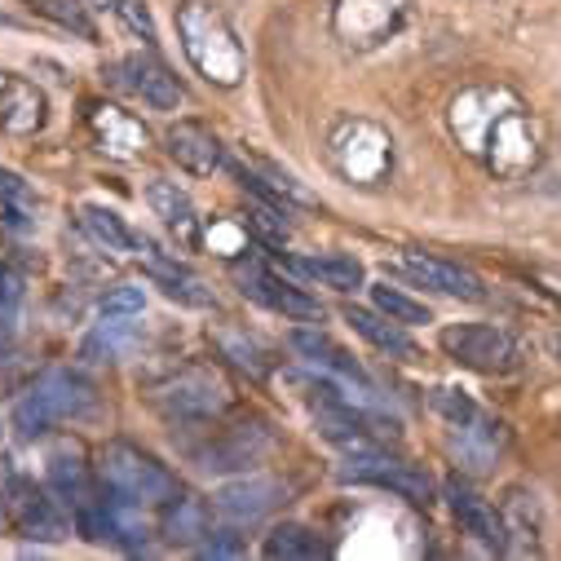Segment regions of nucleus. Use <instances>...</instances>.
I'll return each mask as SVG.
<instances>
[{"instance_id":"obj_31","label":"nucleus","mask_w":561,"mask_h":561,"mask_svg":"<svg viewBox=\"0 0 561 561\" xmlns=\"http://www.w3.org/2000/svg\"><path fill=\"white\" fill-rule=\"evenodd\" d=\"M93 10H102V14L119 19V23H124V32L142 36V45H156V23H151V14H147L142 0H93Z\"/></svg>"},{"instance_id":"obj_4","label":"nucleus","mask_w":561,"mask_h":561,"mask_svg":"<svg viewBox=\"0 0 561 561\" xmlns=\"http://www.w3.org/2000/svg\"><path fill=\"white\" fill-rule=\"evenodd\" d=\"M102 482L137 504H169L178 495V478L142 447H133V443H106L102 447Z\"/></svg>"},{"instance_id":"obj_16","label":"nucleus","mask_w":561,"mask_h":561,"mask_svg":"<svg viewBox=\"0 0 561 561\" xmlns=\"http://www.w3.org/2000/svg\"><path fill=\"white\" fill-rule=\"evenodd\" d=\"M119 71H124V89L137 93V98H142L147 106H156V111H173L182 102L178 76L156 54H133V58H124Z\"/></svg>"},{"instance_id":"obj_28","label":"nucleus","mask_w":561,"mask_h":561,"mask_svg":"<svg viewBox=\"0 0 561 561\" xmlns=\"http://www.w3.org/2000/svg\"><path fill=\"white\" fill-rule=\"evenodd\" d=\"M80 221H84V230H89L106 252H133V248H142V243H137V234L124 226V217H115V213L102 208V204H84V208H80Z\"/></svg>"},{"instance_id":"obj_35","label":"nucleus","mask_w":561,"mask_h":561,"mask_svg":"<svg viewBox=\"0 0 561 561\" xmlns=\"http://www.w3.org/2000/svg\"><path fill=\"white\" fill-rule=\"evenodd\" d=\"M234 552H243V543H239L234 535H221V539L199 543V557H234Z\"/></svg>"},{"instance_id":"obj_10","label":"nucleus","mask_w":561,"mask_h":561,"mask_svg":"<svg viewBox=\"0 0 561 561\" xmlns=\"http://www.w3.org/2000/svg\"><path fill=\"white\" fill-rule=\"evenodd\" d=\"M407 10H411V0H336L332 32L350 49H376L402 27Z\"/></svg>"},{"instance_id":"obj_5","label":"nucleus","mask_w":561,"mask_h":561,"mask_svg":"<svg viewBox=\"0 0 561 561\" xmlns=\"http://www.w3.org/2000/svg\"><path fill=\"white\" fill-rule=\"evenodd\" d=\"M332 160L350 182L380 186L393 169V142H389V133L371 119H341L332 128Z\"/></svg>"},{"instance_id":"obj_36","label":"nucleus","mask_w":561,"mask_h":561,"mask_svg":"<svg viewBox=\"0 0 561 561\" xmlns=\"http://www.w3.org/2000/svg\"><path fill=\"white\" fill-rule=\"evenodd\" d=\"M23 195H27L23 178L10 173V169H0V204H14V199H23Z\"/></svg>"},{"instance_id":"obj_3","label":"nucleus","mask_w":561,"mask_h":561,"mask_svg":"<svg viewBox=\"0 0 561 561\" xmlns=\"http://www.w3.org/2000/svg\"><path fill=\"white\" fill-rule=\"evenodd\" d=\"M98 407V385L76 371V367H54L45 371L14 407V430L27 438L49 434L54 425H67V420H84Z\"/></svg>"},{"instance_id":"obj_25","label":"nucleus","mask_w":561,"mask_h":561,"mask_svg":"<svg viewBox=\"0 0 561 561\" xmlns=\"http://www.w3.org/2000/svg\"><path fill=\"white\" fill-rule=\"evenodd\" d=\"M213 535V508L199 495H173L164 504V539L169 543H199Z\"/></svg>"},{"instance_id":"obj_13","label":"nucleus","mask_w":561,"mask_h":561,"mask_svg":"<svg viewBox=\"0 0 561 561\" xmlns=\"http://www.w3.org/2000/svg\"><path fill=\"white\" fill-rule=\"evenodd\" d=\"M49 119V102L45 93L27 80V76H14V71H0V133L10 137H32L41 133Z\"/></svg>"},{"instance_id":"obj_29","label":"nucleus","mask_w":561,"mask_h":561,"mask_svg":"<svg viewBox=\"0 0 561 561\" xmlns=\"http://www.w3.org/2000/svg\"><path fill=\"white\" fill-rule=\"evenodd\" d=\"M371 301H376V310H380V314H389V319H393V323H402V328L434 323V314L425 310V301L407 297L402 288H389V284H371Z\"/></svg>"},{"instance_id":"obj_19","label":"nucleus","mask_w":561,"mask_h":561,"mask_svg":"<svg viewBox=\"0 0 561 561\" xmlns=\"http://www.w3.org/2000/svg\"><path fill=\"white\" fill-rule=\"evenodd\" d=\"M147 204H151V213L178 234V243H182L186 252L199 248V239H204L199 213H195V199H191L178 182H151V186H147Z\"/></svg>"},{"instance_id":"obj_23","label":"nucleus","mask_w":561,"mask_h":561,"mask_svg":"<svg viewBox=\"0 0 561 561\" xmlns=\"http://www.w3.org/2000/svg\"><path fill=\"white\" fill-rule=\"evenodd\" d=\"M265 447H270V438H265L261 425H239V430H226L221 443L208 447L199 460H204L208 473H226V469H248L252 460L265 456Z\"/></svg>"},{"instance_id":"obj_9","label":"nucleus","mask_w":561,"mask_h":561,"mask_svg":"<svg viewBox=\"0 0 561 561\" xmlns=\"http://www.w3.org/2000/svg\"><path fill=\"white\" fill-rule=\"evenodd\" d=\"M234 284H239L243 297L261 301V306L274 310V314L297 319V323H323V306H319L306 288L288 284L284 274H274V270L261 265V261H234Z\"/></svg>"},{"instance_id":"obj_12","label":"nucleus","mask_w":561,"mask_h":561,"mask_svg":"<svg viewBox=\"0 0 561 561\" xmlns=\"http://www.w3.org/2000/svg\"><path fill=\"white\" fill-rule=\"evenodd\" d=\"M288 500V486L278 478H265V473H248V478H234L217 491V513L234 526H252L261 517H270L278 504Z\"/></svg>"},{"instance_id":"obj_21","label":"nucleus","mask_w":561,"mask_h":561,"mask_svg":"<svg viewBox=\"0 0 561 561\" xmlns=\"http://www.w3.org/2000/svg\"><path fill=\"white\" fill-rule=\"evenodd\" d=\"M142 265H147V274H151V284L169 297V301H178V306H191V310H208L213 306V288L204 284V278L195 274V270H186V265H173V261H164V256H156L151 248L142 252Z\"/></svg>"},{"instance_id":"obj_37","label":"nucleus","mask_w":561,"mask_h":561,"mask_svg":"<svg viewBox=\"0 0 561 561\" xmlns=\"http://www.w3.org/2000/svg\"><path fill=\"white\" fill-rule=\"evenodd\" d=\"M10 301H19V274L0 265V306H10Z\"/></svg>"},{"instance_id":"obj_17","label":"nucleus","mask_w":561,"mask_h":561,"mask_svg":"<svg viewBox=\"0 0 561 561\" xmlns=\"http://www.w3.org/2000/svg\"><path fill=\"white\" fill-rule=\"evenodd\" d=\"M447 500H451V513H456V522H460L465 535H473L491 552H508V526H504V517L486 500H478L465 482H451L447 486Z\"/></svg>"},{"instance_id":"obj_1","label":"nucleus","mask_w":561,"mask_h":561,"mask_svg":"<svg viewBox=\"0 0 561 561\" xmlns=\"http://www.w3.org/2000/svg\"><path fill=\"white\" fill-rule=\"evenodd\" d=\"M451 133L460 137L465 151H473L495 178H508V182L526 178L543 156L535 115L526 111L522 98H513L500 84L465 89L451 102Z\"/></svg>"},{"instance_id":"obj_24","label":"nucleus","mask_w":561,"mask_h":561,"mask_svg":"<svg viewBox=\"0 0 561 561\" xmlns=\"http://www.w3.org/2000/svg\"><path fill=\"white\" fill-rule=\"evenodd\" d=\"M288 345H293L301 358H310L314 367L336 371V376H345V380H354V385H363V389H367V371H363V367H358V358H354V354H345L332 336H323V332H314V328H297V332L288 336Z\"/></svg>"},{"instance_id":"obj_27","label":"nucleus","mask_w":561,"mask_h":561,"mask_svg":"<svg viewBox=\"0 0 561 561\" xmlns=\"http://www.w3.org/2000/svg\"><path fill=\"white\" fill-rule=\"evenodd\" d=\"M297 274L314 278L323 288H336V293H358L363 288V261L345 256V252H328V256H297L293 261Z\"/></svg>"},{"instance_id":"obj_34","label":"nucleus","mask_w":561,"mask_h":561,"mask_svg":"<svg viewBox=\"0 0 561 561\" xmlns=\"http://www.w3.org/2000/svg\"><path fill=\"white\" fill-rule=\"evenodd\" d=\"M102 314H142V288L119 284L102 297Z\"/></svg>"},{"instance_id":"obj_32","label":"nucleus","mask_w":561,"mask_h":561,"mask_svg":"<svg viewBox=\"0 0 561 561\" xmlns=\"http://www.w3.org/2000/svg\"><path fill=\"white\" fill-rule=\"evenodd\" d=\"M32 5L45 14V19H54L58 27H67V32H76L80 41H98V27H93V19L84 14V5L80 0H32Z\"/></svg>"},{"instance_id":"obj_18","label":"nucleus","mask_w":561,"mask_h":561,"mask_svg":"<svg viewBox=\"0 0 561 561\" xmlns=\"http://www.w3.org/2000/svg\"><path fill=\"white\" fill-rule=\"evenodd\" d=\"M89 128L98 137V147L106 156H119V160L142 156L147 142H151V133L137 124L128 111H119V106H89Z\"/></svg>"},{"instance_id":"obj_11","label":"nucleus","mask_w":561,"mask_h":561,"mask_svg":"<svg viewBox=\"0 0 561 561\" xmlns=\"http://www.w3.org/2000/svg\"><path fill=\"white\" fill-rule=\"evenodd\" d=\"M345 478L371 482V486L393 491V495H402V500H411V504H430V500H434L430 473H420L415 465H402V460H393V456H385V451H376V456H350Z\"/></svg>"},{"instance_id":"obj_33","label":"nucleus","mask_w":561,"mask_h":561,"mask_svg":"<svg viewBox=\"0 0 561 561\" xmlns=\"http://www.w3.org/2000/svg\"><path fill=\"white\" fill-rule=\"evenodd\" d=\"M434 407L451 420V425H469V420H478L482 411L465 398V393H456V389H434Z\"/></svg>"},{"instance_id":"obj_20","label":"nucleus","mask_w":561,"mask_h":561,"mask_svg":"<svg viewBox=\"0 0 561 561\" xmlns=\"http://www.w3.org/2000/svg\"><path fill=\"white\" fill-rule=\"evenodd\" d=\"M142 314H102V323L84 336L80 345V358L89 363H119L128 358L137 345H142Z\"/></svg>"},{"instance_id":"obj_7","label":"nucleus","mask_w":561,"mask_h":561,"mask_svg":"<svg viewBox=\"0 0 561 561\" xmlns=\"http://www.w3.org/2000/svg\"><path fill=\"white\" fill-rule=\"evenodd\" d=\"M230 385L213 367H186L156 389V407L182 425L186 420H217L221 411H230Z\"/></svg>"},{"instance_id":"obj_8","label":"nucleus","mask_w":561,"mask_h":561,"mask_svg":"<svg viewBox=\"0 0 561 561\" xmlns=\"http://www.w3.org/2000/svg\"><path fill=\"white\" fill-rule=\"evenodd\" d=\"M0 504H5L10 526H14L19 535H27V539L54 543V539H67V530H71L67 513L58 508V500H54L45 486H36L32 478H23V473H14V478L5 482V491H0Z\"/></svg>"},{"instance_id":"obj_30","label":"nucleus","mask_w":561,"mask_h":561,"mask_svg":"<svg viewBox=\"0 0 561 561\" xmlns=\"http://www.w3.org/2000/svg\"><path fill=\"white\" fill-rule=\"evenodd\" d=\"M217 345H221V354L234 363V367H243L248 376H265L270 371V363H265V350L256 345V341H248V336H239V332H230V328H217Z\"/></svg>"},{"instance_id":"obj_2","label":"nucleus","mask_w":561,"mask_h":561,"mask_svg":"<svg viewBox=\"0 0 561 561\" xmlns=\"http://www.w3.org/2000/svg\"><path fill=\"white\" fill-rule=\"evenodd\" d=\"M178 36L186 58L195 62V71L221 89L243 80V45L230 32L226 14L213 10L208 0H182L178 5Z\"/></svg>"},{"instance_id":"obj_14","label":"nucleus","mask_w":561,"mask_h":561,"mask_svg":"<svg viewBox=\"0 0 561 561\" xmlns=\"http://www.w3.org/2000/svg\"><path fill=\"white\" fill-rule=\"evenodd\" d=\"M402 265L434 293H447V297H460V301H482L486 297L482 278L473 270H465L460 261H447V256H434V252H402Z\"/></svg>"},{"instance_id":"obj_15","label":"nucleus","mask_w":561,"mask_h":561,"mask_svg":"<svg viewBox=\"0 0 561 561\" xmlns=\"http://www.w3.org/2000/svg\"><path fill=\"white\" fill-rule=\"evenodd\" d=\"M164 142H169V156H173L186 173H195V178L217 173V169H221V160H226L221 137H217L204 119H178V124L169 128Z\"/></svg>"},{"instance_id":"obj_6","label":"nucleus","mask_w":561,"mask_h":561,"mask_svg":"<svg viewBox=\"0 0 561 561\" xmlns=\"http://www.w3.org/2000/svg\"><path fill=\"white\" fill-rule=\"evenodd\" d=\"M438 345L447 358H456L460 367L482 371V376H508L522 363L517 341L491 323H451V328H443Z\"/></svg>"},{"instance_id":"obj_26","label":"nucleus","mask_w":561,"mask_h":561,"mask_svg":"<svg viewBox=\"0 0 561 561\" xmlns=\"http://www.w3.org/2000/svg\"><path fill=\"white\" fill-rule=\"evenodd\" d=\"M261 557H270V561H319V557H328V543H323L310 526L284 522V526H274V530L265 535Z\"/></svg>"},{"instance_id":"obj_22","label":"nucleus","mask_w":561,"mask_h":561,"mask_svg":"<svg viewBox=\"0 0 561 561\" xmlns=\"http://www.w3.org/2000/svg\"><path fill=\"white\" fill-rule=\"evenodd\" d=\"M341 314H345V323H350L367 345H376L380 354L402 358V363H420L415 341H411V336L402 332V323H393L389 314H380V310H363V306H345Z\"/></svg>"}]
</instances>
